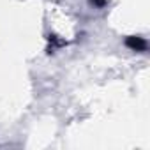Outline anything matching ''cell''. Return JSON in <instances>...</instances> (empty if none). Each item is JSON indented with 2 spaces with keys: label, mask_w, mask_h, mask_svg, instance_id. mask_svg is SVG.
Returning <instances> with one entry per match:
<instances>
[{
  "label": "cell",
  "mask_w": 150,
  "mask_h": 150,
  "mask_svg": "<svg viewBox=\"0 0 150 150\" xmlns=\"http://www.w3.org/2000/svg\"><path fill=\"white\" fill-rule=\"evenodd\" d=\"M125 44H127L131 50H134V51H145V50H146V41H145L143 37L131 35V37H127Z\"/></svg>",
  "instance_id": "obj_1"
},
{
  "label": "cell",
  "mask_w": 150,
  "mask_h": 150,
  "mask_svg": "<svg viewBox=\"0 0 150 150\" xmlns=\"http://www.w3.org/2000/svg\"><path fill=\"white\" fill-rule=\"evenodd\" d=\"M104 2H106V0H92L94 6H104Z\"/></svg>",
  "instance_id": "obj_2"
}]
</instances>
